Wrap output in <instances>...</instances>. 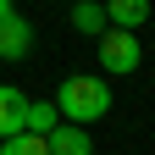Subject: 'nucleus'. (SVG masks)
<instances>
[{
    "mask_svg": "<svg viewBox=\"0 0 155 155\" xmlns=\"http://www.w3.org/2000/svg\"><path fill=\"white\" fill-rule=\"evenodd\" d=\"M100 72H139L144 61V45H139V28H100Z\"/></svg>",
    "mask_w": 155,
    "mask_h": 155,
    "instance_id": "obj_2",
    "label": "nucleus"
},
{
    "mask_svg": "<svg viewBox=\"0 0 155 155\" xmlns=\"http://www.w3.org/2000/svg\"><path fill=\"white\" fill-rule=\"evenodd\" d=\"M22 116H28V94L17 83H0V139L6 133H22Z\"/></svg>",
    "mask_w": 155,
    "mask_h": 155,
    "instance_id": "obj_5",
    "label": "nucleus"
},
{
    "mask_svg": "<svg viewBox=\"0 0 155 155\" xmlns=\"http://www.w3.org/2000/svg\"><path fill=\"white\" fill-rule=\"evenodd\" d=\"M67 17H72V28H78V33H89V39L100 33V28H111V17H105L100 0H72V11H67Z\"/></svg>",
    "mask_w": 155,
    "mask_h": 155,
    "instance_id": "obj_7",
    "label": "nucleus"
},
{
    "mask_svg": "<svg viewBox=\"0 0 155 155\" xmlns=\"http://www.w3.org/2000/svg\"><path fill=\"white\" fill-rule=\"evenodd\" d=\"M55 111H61V122L94 127L111 111V83L94 78V72H72V78H61V89H55Z\"/></svg>",
    "mask_w": 155,
    "mask_h": 155,
    "instance_id": "obj_1",
    "label": "nucleus"
},
{
    "mask_svg": "<svg viewBox=\"0 0 155 155\" xmlns=\"http://www.w3.org/2000/svg\"><path fill=\"white\" fill-rule=\"evenodd\" d=\"M55 122H61V111H55L50 100H28V116H22V127H28V133H50Z\"/></svg>",
    "mask_w": 155,
    "mask_h": 155,
    "instance_id": "obj_9",
    "label": "nucleus"
},
{
    "mask_svg": "<svg viewBox=\"0 0 155 155\" xmlns=\"http://www.w3.org/2000/svg\"><path fill=\"white\" fill-rule=\"evenodd\" d=\"M111 28H144L150 22V0H105Z\"/></svg>",
    "mask_w": 155,
    "mask_h": 155,
    "instance_id": "obj_6",
    "label": "nucleus"
},
{
    "mask_svg": "<svg viewBox=\"0 0 155 155\" xmlns=\"http://www.w3.org/2000/svg\"><path fill=\"white\" fill-rule=\"evenodd\" d=\"M0 155H50V144H45V133H6L0 139Z\"/></svg>",
    "mask_w": 155,
    "mask_h": 155,
    "instance_id": "obj_8",
    "label": "nucleus"
},
{
    "mask_svg": "<svg viewBox=\"0 0 155 155\" xmlns=\"http://www.w3.org/2000/svg\"><path fill=\"white\" fill-rule=\"evenodd\" d=\"M45 144H50V155H94L89 127H78V122H55V127L45 133Z\"/></svg>",
    "mask_w": 155,
    "mask_h": 155,
    "instance_id": "obj_4",
    "label": "nucleus"
},
{
    "mask_svg": "<svg viewBox=\"0 0 155 155\" xmlns=\"http://www.w3.org/2000/svg\"><path fill=\"white\" fill-rule=\"evenodd\" d=\"M6 11H11V0H0V17H6Z\"/></svg>",
    "mask_w": 155,
    "mask_h": 155,
    "instance_id": "obj_10",
    "label": "nucleus"
},
{
    "mask_svg": "<svg viewBox=\"0 0 155 155\" xmlns=\"http://www.w3.org/2000/svg\"><path fill=\"white\" fill-rule=\"evenodd\" d=\"M28 50H33V28H28V17L11 6L0 17V61H22Z\"/></svg>",
    "mask_w": 155,
    "mask_h": 155,
    "instance_id": "obj_3",
    "label": "nucleus"
}]
</instances>
